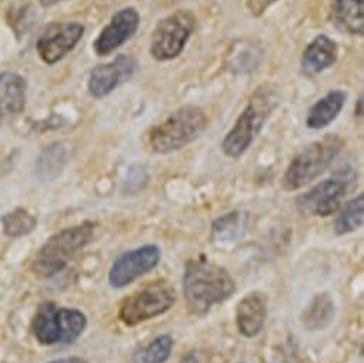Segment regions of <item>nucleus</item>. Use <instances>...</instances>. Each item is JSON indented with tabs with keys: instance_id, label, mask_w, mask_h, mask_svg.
I'll return each instance as SVG.
<instances>
[{
	"instance_id": "obj_13",
	"label": "nucleus",
	"mask_w": 364,
	"mask_h": 363,
	"mask_svg": "<svg viewBox=\"0 0 364 363\" xmlns=\"http://www.w3.org/2000/svg\"><path fill=\"white\" fill-rule=\"evenodd\" d=\"M140 15L133 8H126L113 15L109 25L100 32L93 43L99 56H107L130 41L139 29Z\"/></svg>"
},
{
	"instance_id": "obj_11",
	"label": "nucleus",
	"mask_w": 364,
	"mask_h": 363,
	"mask_svg": "<svg viewBox=\"0 0 364 363\" xmlns=\"http://www.w3.org/2000/svg\"><path fill=\"white\" fill-rule=\"evenodd\" d=\"M85 35V26L77 22L52 23L36 43L41 59L48 65H55L72 52Z\"/></svg>"
},
{
	"instance_id": "obj_17",
	"label": "nucleus",
	"mask_w": 364,
	"mask_h": 363,
	"mask_svg": "<svg viewBox=\"0 0 364 363\" xmlns=\"http://www.w3.org/2000/svg\"><path fill=\"white\" fill-rule=\"evenodd\" d=\"M337 60L336 43L321 35L317 36L303 52L301 56V73L306 76H316L323 70L333 66Z\"/></svg>"
},
{
	"instance_id": "obj_22",
	"label": "nucleus",
	"mask_w": 364,
	"mask_h": 363,
	"mask_svg": "<svg viewBox=\"0 0 364 363\" xmlns=\"http://www.w3.org/2000/svg\"><path fill=\"white\" fill-rule=\"evenodd\" d=\"M69 150L65 143H53L45 149L38 160V174L43 180L55 179L68 162Z\"/></svg>"
},
{
	"instance_id": "obj_30",
	"label": "nucleus",
	"mask_w": 364,
	"mask_h": 363,
	"mask_svg": "<svg viewBox=\"0 0 364 363\" xmlns=\"http://www.w3.org/2000/svg\"><path fill=\"white\" fill-rule=\"evenodd\" d=\"M50 363H60V359H59V360H55V362H50Z\"/></svg>"
},
{
	"instance_id": "obj_15",
	"label": "nucleus",
	"mask_w": 364,
	"mask_h": 363,
	"mask_svg": "<svg viewBox=\"0 0 364 363\" xmlns=\"http://www.w3.org/2000/svg\"><path fill=\"white\" fill-rule=\"evenodd\" d=\"M28 83L15 72L0 73V123L18 116L26 106Z\"/></svg>"
},
{
	"instance_id": "obj_20",
	"label": "nucleus",
	"mask_w": 364,
	"mask_h": 363,
	"mask_svg": "<svg viewBox=\"0 0 364 363\" xmlns=\"http://www.w3.org/2000/svg\"><path fill=\"white\" fill-rule=\"evenodd\" d=\"M336 316V305L327 293H317L301 313V323L307 330L317 332L326 329Z\"/></svg>"
},
{
	"instance_id": "obj_27",
	"label": "nucleus",
	"mask_w": 364,
	"mask_h": 363,
	"mask_svg": "<svg viewBox=\"0 0 364 363\" xmlns=\"http://www.w3.org/2000/svg\"><path fill=\"white\" fill-rule=\"evenodd\" d=\"M154 2L161 6V8H168V6H173L176 4H178L180 0H154Z\"/></svg>"
},
{
	"instance_id": "obj_6",
	"label": "nucleus",
	"mask_w": 364,
	"mask_h": 363,
	"mask_svg": "<svg viewBox=\"0 0 364 363\" xmlns=\"http://www.w3.org/2000/svg\"><path fill=\"white\" fill-rule=\"evenodd\" d=\"M87 326L86 315L77 309L59 307L52 302L42 303L32 322V330L41 344L72 343Z\"/></svg>"
},
{
	"instance_id": "obj_12",
	"label": "nucleus",
	"mask_w": 364,
	"mask_h": 363,
	"mask_svg": "<svg viewBox=\"0 0 364 363\" xmlns=\"http://www.w3.org/2000/svg\"><path fill=\"white\" fill-rule=\"evenodd\" d=\"M137 69V62L129 55H119L109 63L100 65L90 72L87 89L89 93L102 99L110 95L116 88L127 82Z\"/></svg>"
},
{
	"instance_id": "obj_5",
	"label": "nucleus",
	"mask_w": 364,
	"mask_h": 363,
	"mask_svg": "<svg viewBox=\"0 0 364 363\" xmlns=\"http://www.w3.org/2000/svg\"><path fill=\"white\" fill-rule=\"evenodd\" d=\"M95 226L93 222H83L53 235L39 249L33 261V270L43 278H52L62 272L72 258L92 242Z\"/></svg>"
},
{
	"instance_id": "obj_4",
	"label": "nucleus",
	"mask_w": 364,
	"mask_h": 363,
	"mask_svg": "<svg viewBox=\"0 0 364 363\" xmlns=\"http://www.w3.org/2000/svg\"><path fill=\"white\" fill-rule=\"evenodd\" d=\"M344 146L338 135H326L323 139L304 147L287 166L282 186L284 191H299L324 173Z\"/></svg>"
},
{
	"instance_id": "obj_9",
	"label": "nucleus",
	"mask_w": 364,
	"mask_h": 363,
	"mask_svg": "<svg viewBox=\"0 0 364 363\" xmlns=\"http://www.w3.org/2000/svg\"><path fill=\"white\" fill-rule=\"evenodd\" d=\"M348 184V177L344 174L326 179L297 198V209L306 216H331L338 211L347 194Z\"/></svg>"
},
{
	"instance_id": "obj_3",
	"label": "nucleus",
	"mask_w": 364,
	"mask_h": 363,
	"mask_svg": "<svg viewBox=\"0 0 364 363\" xmlns=\"http://www.w3.org/2000/svg\"><path fill=\"white\" fill-rule=\"evenodd\" d=\"M208 123V116L200 107H180L149 132V147L159 154L183 149L206 130Z\"/></svg>"
},
{
	"instance_id": "obj_24",
	"label": "nucleus",
	"mask_w": 364,
	"mask_h": 363,
	"mask_svg": "<svg viewBox=\"0 0 364 363\" xmlns=\"http://www.w3.org/2000/svg\"><path fill=\"white\" fill-rule=\"evenodd\" d=\"M4 231L11 238H21L31 233L36 228V218L25 209H16L2 218Z\"/></svg>"
},
{
	"instance_id": "obj_21",
	"label": "nucleus",
	"mask_w": 364,
	"mask_h": 363,
	"mask_svg": "<svg viewBox=\"0 0 364 363\" xmlns=\"http://www.w3.org/2000/svg\"><path fill=\"white\" fill-rule=\"evenodd\" d=\"M260 58H262V52L255 43L239 41L237 43H233L232 49L226 56V60L230 70L249 72L256 69Z\"/></svg>"
},
{
	"instance_id": "obj_19",
	"label": "nucleus",
	"mask_w": 364,
	"mask_h": 363,
	"mask_svg": "<svg viewBox=\"0 0 364 363\" xmlns=\"http://www.w3.org/2000/svg\"><path fill=\"white\" fill-rule=\"evenodd\" d=\"M347 95L343 90H331L324 98L317 100L309 110L306 125L309 129L320 130L328 126L344 107Z\"/></svg>"
},
{
	"instance_id": "obj_29",
	"label": "nucleus",
	"mask_w": 364,
	"mask_h": 363,
	"mask_svg": "<svg viewBox=\"0 0 364 363\" xmlns=\"http://www.w3.org/2000/svg\"><path fill=\"white\" fill-rule=\"evenodd\" d=\"M60 363H87V362L80 357H69V359H60Z\"/></svg>"
},
{
	"instance_id": "obj_8",
	"label": "nucleus",
	"mask_w": 364,
	"mask_h": 363,
	"mask_svg": "<svg viewBox=\"0 0 364 363\" xmlns=\"http://www.w3.org/2000/svg\"><path fill=\"white\" fill-rule=\"evenodd\" d=\"M195 29L196 18L189 11H177L161 19L151 35V56L160 62L177 58L183 52Z\"/></svg>"
},
{
	"instance_id": "obj_10",
	"label": "nucleus",
	"mask_w": 364,
	"mask_h": 363,
	"mask_svg": "<svg viewBox=\"0 0 364 363\" xmlns=\"http://www.w3.org/2000/svg\"><path fill=\"white\" fill-rule=\"evenodd\" d=\"M161 259V251L156 245H144L123 253L109 270L112 288L123 289L139 278L151 272Z\"/></svg>"
},
{
	"instance_id": "obj_16",
	"label": "nucleus",
	"mask_w": 364,
	"mask_h": 363,
	"mask_svg": "<svg viewBox=\"0 0 364 363\" xmlns=\"http://www.w3.org/2000/svg\"><path fill=\"white\" fill-rule=\"evenodd\" d=\"M252 226V215L245 211H233L218 218L212 225V242L216 246H229L246 236Z\"/></svg>"
},
{
	"instance_id": "obj_28",
	"label": "nucleus",
	"mask_w": 364,
	"mask_h": 363,
	"mask_svg": "<svg viewBox=\"0 0 364 363\" xmlns=\"http://www.w3.org/2000/svg\"><path fill=\"white\" fill-rule=\"evenodd\" d=\"M41 2V5L43 6V8H50V6H55V5H58L59 2H62V0H39Z\"/></svg>"
},
{
	"instance_id": "obj_26",
	"label": "nucleus",
	"mask_w": 364,
	"mask_h": 363,
	"mask_svg": "<svg viewBox=\"0 0 364 363\" xmlns=\"http://www.w3.org/2000/svg\"><path fill=\"white\" fill-rule=\"evenodd\" d=\"M276 2H279V0H247L246 5H247V9L249 12L259 18L262 16L272 5H274Z\"/></svg>"
},
{
	"instance_id": "obj_25",
	"label": "nucleus",
	"mask_w": 364,
	"mask_h": 363,
	"mask_svg": "<svg viewBox=\"0 0 364 363\" xmlns=\"http://www.w3.org/2000/svg\"><path fill=\"white\" fill-rule=\"evenodd\" d=\"M173 350V337L170 335H160L153 339L141 352V363H166Z\"/></svg>"
},
{
	"instance_id": "obj_7",
	"label": "nucleus",
	"mask_w": 364,
	"mask_h": 363,
	"mask_svg": "<svg viewBox=\"0 0 364 363\" xmlns=\"http://www.w3.org/2000/svg\"><path fill=\"white\" fill-rule=\"evenodd\" d=\"M176 302V290L167 280H156L127 296L119 307V319L136 326L166 313Z\"/></svg>"
},
{
	"instance_id": "obj_14",
	"label": "nucleus",
	"mask_w": 364,
	"mask_h": 363,
	"mask_svg": "<svg viewBox=\"0 0 364 363\" xmlns=\"http://www.w3.org/2000/svg\"><path fill=\"white\" fill-rule=\"evenodd\" d=\"M267 316V295L260 290L247 293L236 307V325L245 337H256L264 327Z\"/></svg>"
},
{
	"instance_id": "obj_2",
	"label": "nucleus",
	"mask_w": 364,
	"mask_h": 363,
	"mask_svg": "<svg viewBox=\"0 0 364 363\" xmlns=\"http://www.w3.org/2000/svg\"><path fill=\"white\" fill-rule=\"evenodd\" d=\"M279 105V93L274 86L263 85L250 98L247 106L237 117L233 129L226 135L222 149L226 156L237 159L246 153L262 132L272 112Z\"/></svg>"
},
{
	"instance_id": "obj_23",
	"label": "nucleus",
	"mask_w": 364,
	"mask_h": 363,
	"mask_svg": "<svg viewBox=\"0 0 364 363\" xmlns=\"http://www.w3.org/2000/svg\"><path fill=\"white\" fill-rule=\"evenodd\" d=\"M364 221V195L360 194L357 198L346 204L341 214L336 219L334 233L337 236H344L355 232L363 226Z\"/></svg>"
},
{
	"instance_id": "obj_1",
	"label": "nucleus",
	"mask_w": 364,
	"mask_h": 363,
	"mask_svg": "<svg viewBox=\"0 0 364 363\" xmlns=\"http://www.w3.org/2000/svg\"><path fill=\"white\" fill-rule=\"evenodd\" d=\"M236 292L233 276L208 259H191L183 273V295L191 315L205 316L215 305L223 303Z\"/></svg>"
},
{
	"instance_id": "obj_18",
	"label": "nucleus",
	"mask_w": 364,
	"mask_h": 363,
	"mask_svg": "<svg viewBox=\"0 0 364 363\" xmlns=\"http://www.w3.org/2000/svg\"><path fill=\"white\" fill-rule=\"evenodd\" d=\"M331 16L341 32L358 36L364 33V0H334Z\"/></svg>"
}]
</instances>
